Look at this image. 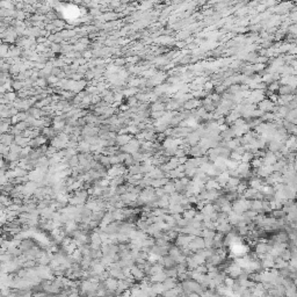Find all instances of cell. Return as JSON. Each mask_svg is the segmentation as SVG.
Here are the masks:
<instances>
[{
	"label": "cell",
	"mask_w": 297,
	"mask_h": 297,
	"mask_svg": "<svg viewBox=\"0 0 297 297\" xmlns=\"http://www.w3.org/2000/svg\"><path fill=\"white\" fill-rule=\"evenodd\" d=\"M13 135H8V133H2L0 135V144L5 146H9L13 143Z\"/></svg>",
	"instance_id": "obj_1"
},
{
	"label": "cell",
	"mask_w": 297,
	"mask_h": 297,
	"mask_svg": "<svg viewBox=\"0 0 297 297\" xmlns=\"http://www.w3.org/2000/svg\"><path fill=\"white\" fill-rule=\"evenodd\" d=\"M130 140H131V137L128 136V135H122V136L117 137V143H119V144H122V145L128 144Z\"/></svg>",
	"instance_id": "obj_2"
},
{
	"label": "cell",
	"mask_w": 297,
	"mask_h": 297,
	"mask_svg": "<svg viewBox=\"0 0 297 297\" xmlns=\"http://www.w3.org/2000/svg\"><path fill=\"white\" fill-rule=\"evenodd\" d=\"M191 237H179L178 238V244L181 245V246H186V245H189L191 243Z\"/></svg>",
	"instance_id": "obj_3"
},
{
	"label": "cell",
	"mask_w": 297,
	"mask_h": 297,
	"mask_svg": "<svg viewBox=\"0 0 297 297\" xmlns=\"http://www.w3.org/2000/svg\"><path fill=\"white\" fill-rule=\"evenodd\" d=\"M8 51H9V46H6V44H1V46H0V56H1V57L7 56Z\"/></svg>",
	"instance_id": "obj_4"
},
{
	"label": "cell",
	"mask_w": 297,
	"mask_h": 297,
	"mask_svg": "<svg viewBox=\"0 0 297 297\" xmlns=\"http://www.w3.org/2000/svg\"><path fill=\"white\" fill-rule=\"evenodd\" d=\"M12 87H13L15 91H19V89L25 87L23 86V81H14V83H12Z\"/></svg>",
	"instance_id": "obj_5"
},
{
	"label": "cell",
	"mask_w": 297,
	"mask_h": 297,
	"mask_svg": "<svg viewBox=\"0 0 297 297\" xmlns=\"http://www.w3.org/2000/svg\"><path fill=\"white\" fill-rule=\"evenodd\" d=\"M291 89H294V88H291L290 86H284V87L278 89V92L281 93V94H289V92H290Z\"/></svg>",
	"instance_id": "obj_6"
},
{
	"label": "cell",
	"mask_w": 297,
	"mask_h": 297,
	"mask_svg": "<svg viewBox=\"0 0 297 297\" xmlns=\"http://www.w3.org/2000/svg\"><path fill=\"white\" fill-rule=\"evenodd\" d=\"M175 191V186L173 185V184H166V187L164 191H168V193H171V191Z\"/></svg>",
	"instance_id": "obj_7"
},
{
	"label": "cell",
	"mask_w": 297,
	"mask_h": 297,
	"mask_svg": "<svg viewBox=\"0 0 297 297\" xmlns=\"http://www.w3.org/2000/svg\"><path fill=\"white\" fill-rule=\"evenodd\" d=\"M100 161H101V164H103V165H109V164H110V161H109V158H108V157H101Z\"/></svg>",
	"instance_id": "obj_8"
}]
</instances>
